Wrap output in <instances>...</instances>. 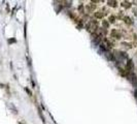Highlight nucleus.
<instances>
[{
	"mask_svg": "<svg viewBox=\"0 0 137 124\" xmlns=\"http://www.w3.org/2000/svg\"><path fill=\"white\" fill-rule=\"evenodd\" d=\"M98 23H97V21L95 20H91V21L88 23L87 25V30H89L91 33H95L98 31Z\"/></svg>",
	"mask_w": 137,
	"mask_h": 124,
	"instance_id": "1",
	"label": "nucleus"
},
{
	"mask_svg": "<svg viewBox=\"0 0 137 124\" xmlns=\"http://www.w3.org/2000/svg\"><path fill=\"white\" fill-rule=\"evenodd\" d=\"M133 13H134V15L137 16V8H134L133 9Z\"/></svg>",
	"mask_w": 137,
	"mask_h": 124,
	"instance_id": "11",
	"label": "nucleus"
},
{
	"mask_svg": "<svg viewBox=\"0 0 137 124\" xmlns=\"http://www.w3.org/2000/svg\"><path fill=\"white\" fill-rule=\"evenodd\" d=\"M95 18L102 19V18H103V13H102V12H96L95 13Z\"/></svg>",
	"mask_w": 137,
	"mask_h": 124,
	"instance_id": "5",
	"label": "nucleus"
},
{
	"mask_svg": "<svg viewBox=\"0 0 137 124\" xmlns=\"http://www.w3.org/2000/svg\"><path fill=\"white\" fill-rule=\"evenodd\" d=\"M123 20H124V22L125 23H126L127 25H132V19L130 18V17H128V16H126V17H124V18H123Z\"/></svg>",
	"mask_w": 137,
	"mask_h": 124,
	"instance_id": "3",
	"label": "nucleus"
},
{
	"mask_svg": "<svg viewBox=\"0 0 137 124\" xmlns=\"http://www.w3.org/2000/svg\"><path fill=\"white\" fill-rule=\"evenodd\" d=\"M107 3H108L109 6H112V7H116V6H118V2H116V1H108Z\"/></svg>",
	"mask_w": 137,
	"mask_h": 124,
	"instance_id": "6",
	"label": "nucleus"
},
{
	"mask_svg": "<svg viewBox=\"0 0 137 124\" xmlns=\"http://www.w3.org/2000/svg\"><path fill=\"white\" fill-rule=\"evenodd\" d=\"M119 18H124V15H123V12H119Z\"/></svg>",
	"mask_w": 137,
	"mask_h": 124,
	"instance_id": "10",
	"label": "nucleus"
},
{
	"mask_svg": "<svg viewBox=\"0 0 137 124\" xmlns=\"http://www.w3.org/2000/svg\"><path fill=\"white\" fill-rule=\"evenodd\" d=\"M110 34H111V36H112V37L118 38V39H120V38L122 37V34H121V33H120L116 29H112V31H111Z\"/></svg>",
	"mask_w": 137,
	"mask_h": 124,
	"instance_id": "2",
	"label": "nucleus"
},
{
	"mask_svg": "<svg viewBox=\"0 0 137 124\" xmlns=\"http://www.w3.org/2000/svg\"><path fill=\"white\" fill-rule=\"evenodd\" d=\"M78 10H79V12H81V13H84V5H82V4L79 5V6H78Z\"/></svg>",
	"mask_w": 137,
	"mask_h": 124,
	"instance_id": "9",
	"label": "nucleus"
},
{
	"mask_svg": "<svg viewBox=\"0 0 137 124\" xmlns=\"http://www.w3.org/2000/svg\"><path fill=\"white\" fill-rule=\"evenodd\" d=\"M102 26L104 27V29H107V28L109 27V23H108L107 21H103L102 22Z\"/></svg>",
	"mask_w": 137,
	"mask_h": 124,
	"instance_id": "7",
	"label": "nucleus"
},
{
	"mask_svg": "<svg viewBox=\"0 0 137 124\" xmlns=\"http://www.w3.org/2000/svg\"><path fill=\"white\" fill-rule=\"evenodd\" d=\"M122 6L125 7V8H130V7H131V2H129V1H124V2H122Z\"/></svg>",
	"mask_w": 137,
	"mask_h": 124,
	"instance_id": "4",
	"label": "nucleus"
},
{
	"mask_svg": "<svg viewBox=\"0 0 137 124\" xmlns=\"http://www.w3.org/2000/svg\"><path fill=\"white\" fill-rule=\"evenodd\" d=\"M109 22H110V23H115V22H116V17L115 16H110L109 17Z\"/></svg>",
	"mask_w": 137,
	"mask_h": 124,
	"instance_id": "8",
	"label": "nucleus"
}]
</instances>
